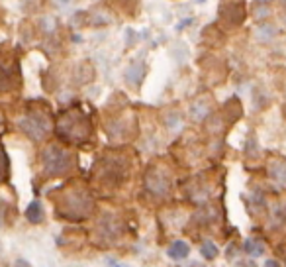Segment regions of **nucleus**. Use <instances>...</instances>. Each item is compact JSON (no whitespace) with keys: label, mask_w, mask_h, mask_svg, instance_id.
I'll use <instances>...</instances> for the list:
<instances>
[{"label":"nucleus","mask_w":286,"mask_h":267,"mask_svg":"<svg viewBox=\"0 0 286 267\" xmlns=\"http://www.w3.org/2000/svg\"><path fill=\"white\" fill-rule=\"evenodd\" d=\"M69 167V155L59 148L47 149L46 153V171L49 175H59L63 171H67Z\"/></svg>","instance_id":"1"},{"label":"nucleus","mask_w":286,"mask_h":267,"mask_svg":"<svg viewBox=\"0 0 286 267\" xmlns=\"http://www.w3.org/2000/svg\"><path fill=\"white\" fill-rule=\"evenodd\" d=\"M271 179H274L278 185L286 187V161L276 159L271 163Z\"/></svg>","instance_id":"2"},{"label":"nucleus","mask_w":286,"mask_h":267,"mask_svg":"<svg viewBox=\"0 0 286 267\" xmlns=\"http://www.w3.org/2000/svg\"><path fill=\"white\" fill-rule=\"evenodd\" d=\"M190 252V248H188V244L186 242H182V240H177V242H173L171 246H169V255L173 257V259H184L186 255Z\"/></svg>","instance_id":"3"},{"label":"nucleus","mask_w":286,"mask_h":267,"mask_svg":"<svg viewBox=\"0 0 286 267\" xmlns=\"http://www.w3.org/2000/svg\"><path fill=\"white\" fill-rule=\"evenodd\" d=\"M243 250H245L247 255H251V257H261L265 253V246L259 240H255V238H247L245 244H243Z\"/></svg>","instance_id":"4"},{"label":"nucleus","mask_w":286,"mask_h":267,"mask_svg":"<svg viewBox=\"0 0 286 267\" xmlns=\"http://www.w3.org/2000/svg\"><path fill=\"white\" fill-rule=\"evenodd\" d=\"M26 218H28L31 224H39L42 220H44V208H42V205H39L37 201L31 203L30 207H28V210H26Z\"/></svg>","instance_id":"5"},{"label":"nucleus","mask_w":286,"mask_h":267,"mask_svg":"<svg viewBox=\"0 0 286 267\" xmlns=\"http://www.w3.org/2000/svg\"><path fill=\"white\" fill-rule=\"evenodd\" d=\"M200 253H202L206 259H216V257H218V253H220V250H218V246H216L214 242L206 240V242L200 246Z\"/></svg>","instance_id":"6"},{"label":"nucleus","mask_w":286,"mask_h":267,"mask_svg":"<svg viewBox=\"0 0 286 267\" xmlns=\"http://www.w3.org/2000/svg\"><path fill=\"white\" fill-rule=\"evenodd\" d=\"M263 267H280V263H278L276 259H267V261H265V265H263Z\"/></svg>","instance_id":"7"}]
</instances>
